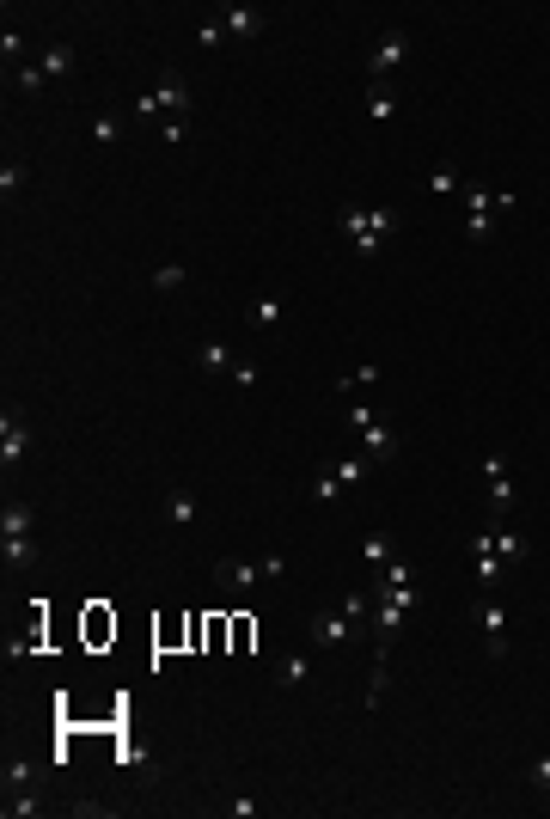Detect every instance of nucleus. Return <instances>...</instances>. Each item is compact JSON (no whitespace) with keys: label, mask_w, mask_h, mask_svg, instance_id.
I'll return each instance as SVG.
<instances>
[{"label":"nucleus","mask_w":550,"mask_h":819,"mask_svg":"<svg viewBox=\"0 0 550 819\" xmlns=\"http://www.w3.org/2000/svg\"><path fill=\"white\" fill-rule=\"evenodd\" d=\"M337 227H343V239H355L361 257H379L385 239H391V227H398V214H391V208H355L348 203L343 214H337Z\"/></svg>","instance_id":"obj_1"},{"label":"nucleus","mask_w":550,"mask_h":819,"mask_svg":"<svg viewBox=\"0 0 550 819\" xmlns=\"http://www.w3.org/2000/svg\"><path fill=\"white\" fill-rule=\"evenodd\" d=\"M459 196H465V233H471V239H489L495 214H502V208H514V190H502V196H495V190H483V184H465Z\"/></svg>","instance_id":"obj_2"},{"label":"nucleus","mask_w":550,"mask_h":819,"mask_svg":"<svg viewBox=\"0 0 550 819\" xmlns=\"http://www.w3.org/2000/svg\"><path fill=\"white\" fill-rule=\"evenodd\" d=\"M348 428H355V435H361V441H367V459H391V453H398V428H385V422H379L374 410H348Z\"/></svg>","instance_id":"obj_3"},{"label":"nucleus","mask_w":550,"mask_h":819,"mask_svg":"<svg viewBox=\"0 0 550 819\" xmlns=\"http://www.w3.org/2000/svg\"><path fill=\"white\" fill-rule=\"evenodd\" d=\"M25 453H31V428H25V416H19V410H6V416H0V465L13 471Z\"/></svg>","instance_id":"obj_4"},{"label":"nucleus","mask_w":550,"mask_h":819,"mask_svg":"<svg viewBox=\"0 0 550 819\" xmlns=\"http://www.w3.org/2000/svg\"><path fill=\"white\" fill-rule=\"evenodd\" d=\"M404 56H410V37H404V31L379 37L374 56H367V73H374V86H385V73H391V68H404Z\"/></svg>","instance_id":"obj_5"},{"label":"nucleus","mask_w":550,"mask_h":819,"mask_svg":"<svg viewBox=\"0 0 550 819\" xmlns=\"http://www.w3.org/2000/svg\"><path fill=\"white\" fill-rule=\"evenodd\" d=\"M355 630H361V624H355V617H348L343 606H337V612H324L318 624H312V642H318V649H343Z\"/></svg>","instance_id":"obj_6"},{"label":"nucleus","mask_w":550,"mask_h":819,"mask_svg":"<svg viewBox=\"0 0 550 819\" xmlns=\"http://www.w3.org/2000/svg\"><path fill=\"white\" fill-rule=\"evenodd\" d=\"M257 575H263V563H233V556H220V563H214V581H220L227 593H251V587H257Z\"/></svg>","instance_id":"obj_7"},{"label":"nucleus","mask_w":550,"mask_h":819,"mask_svg":"<svg viewBox=\"0 0 550 819\" xmlns=\"http://www.w3.org/2000/svg\"><path fill=\"white\" fill-rule=\"evenodd\" d=\"M471 556H477V587L489 593V587L502 581V556H495V532H477V539H471Z\"/></svg>","instance_id":"obj_8"},{"label":"nucleus","mask_w":550,"mask_h":819,"mask_svg":"<svg viewBox=\"0 0 550 819\" xmlns=\"http://www.w3.org/2000/svg\"><path fill=\"white\" fill-rule=\"evenodd\" d=\"M483 478H489V502H495V508H514V478H508V459H502V453L483 459Z\"/></svg>","instance_id":"obj_9"},{"label":"nucleus","mask_w":550,"mask_h":819,"mask_svg":"<svg viewBox=\"0 0 550 819\" xmlns=\"http://www.w3.org/2000/svg\"><path fill=\"white\" fill-rule=\"evenodd\" d=\"M0 556H6L13 575H25V569H37V539L31 532H25V539H0Z\"/></svg>","instance_id":"obj_10"},{"label":"nucleus","mask_w":550,"mask_h":819,"mask_svg":"<svg viewBox=\"0 0 550 819\" xmlns=\"http://www.w3.org/2000/svg\"><path fill=\"white\" fill-rule=\"evenodd\" d=\"M483 636H489V654H495V660L508 654V617H502L495 599H483Z\"/></svg>","instance_id":"obj_11"},{"label":"nucleus","mask_w":550,"mask_h":819,"mask_svg":"<svg viewBox=\"0 0 550 819\" xmlns=\"http://www.w3.org/2000/svg\"><path fill=\"white\" fill-rule=\"evenodd\" d=\"M220 31H227V37L263 31V13H257V6H227V13H220Z\"/></svg>","instance_id":"obj_12"},{"label":"nucleus","mask_w":550,"mask_h":819,"mask_svg":"<svg viewBox=\"0 0 550 819\" xmlns=\"http://www.w3.org/2000/svg\"><path fill=\"white\" fill-rule=\"evenodd\" d=\"M404 587H416V569L404 563V556H391L385 569H379V581H374V593H404Z\"/></svg>","instance_id":"obj_13"},{"label":"nucleus","mask_w":550,"mask_h":819,"mask_svg":"<svg viewBox=\"0 0 550 819\" xmlns=\"http://www.w3.org/2000/svg\"><path fill=\"white\" fill-rule=\"evenodd\" d=\"M37 68L49 73V80H68V73H73V43H49V49H43V62H37Z\"/></svg>","instance_id":"obj_14"},{"label":"nucleus","mask_w":550,"mask_h":819,"mask_svg":"<svg viewBox=\"0 0 550 819\" xmlns=\"http://www.w3.org/2000/svg\"><path fill=\"white\" fill-rule=\"evenodd\" d=\"M25 532H31V508H25V502H6V508H0V539H25Z\"/></svg>","instance_id":"obj_15"},{"label":"nucleus","mask_w":550,"mask_h":819,"mask_svg":"<svg viewBox=\"0 0 550 819\" xmlns=\"http://www.w3.org/2000/svg\"><path fill=\"white\" fill-rule=\"evenodd\" d=\"M196 361H202V374H233V349L227 342H202Z\"/></svg>","instance_id":"obj_16"},{"label":"nucleus","mask_w":550,"mask_h":819,"mask_svg":"<svg viewBox=\"0 0 550 819\" xmlns=\"http://www.w3.org/2000/svg\"><path fill=\"white\" fill-rule=\"evenodd\" d=\"M166 513H172V526H196V496H190V489H172V496H166Z\"/></svg>","instance_id":"obj_17"},{"label":"nucleus","mask_w":550,"mask_h":819,"mask_svg":"<svg viewBox=\"0 0 550 819\" xmlns=\"http://www.w3.org/2000/svg\"><path fill=\"white\" fill-rule=\"evenodd\" d=\"M361 556H367L374 569H385V563H391V532H367V539H361Z\"/></svg>","instance_id":"obj_18"},{"label":"nucleus","mask_w":550,"mask_h":819,"mask_svg":"<svg viewBox=\"0 0 550 819\" xmlns=\"http://www.w3.org/2000/svg\"><path fill=\"white\" fill-rule=\"evenodd\" d=\"M251 324H263V331L281 324V300H275V294H257V300H251Z\"/></svg>","instance_id":"obj_19"},{"label":"nucleus","mask_w":550,"mask_h":819,"mask_svg":"<svg viewBox=\"0 0 550 819\" xmlns=\"http://www.w3.org/2000/svg\"><path fill=\"white\" fill-rule=\"evenodd\" d=\"M331 471H337V483H367V471H374V459H337V465H331Z\"/></svg>","instance_id":"obj_20"},{"label":"nucleus","mask_w":550,"mask_h":819,"mask_svg":"<svg viewBox=\"0 0 550 819\" xmlns=\"http://www.w3.org/2000/svg\"><path fill=\"white\" fill-rule=\"evenodd\" d=\"M391 110H398L391 86H374V92H367V116H374V123H391Z\"/></svg>","instance_id":"obj_21"},{"label":"nucleus","mask_w":550,"mask_h":819,"mask_svg":"<svg viewBox=\"0 0 550 819\" xmlns=\"http://www.w3.org/2000/svg\"><path fill=\"white\" fill-rule=\"evenodd\" d=\"M0 783H6V795H25V789H31V764H25V758H13V764L0 771Z\"/></svg>","instance_id":"obj_22"},{"label":"nucleus","mask_w":550,"mask_h":819,"mask_svg":"<svg viewBox=\"0 0 550 819\" xmlns=\"http://www.w3.org/2000/svg\"><path fill=\"white\" fill-rule=\"evenodd\" d=\"M337 606H343V612L355 617V624H367V617H374V593H361V587H355V593H343Z\"/></svg>","instance_id":"obj_23"},{"label":"nucleus","mask_w":550,"mask_h":819,"mask_svg":"<svg viewBox=\"0 0 550 819\" xmlns=\"http://www.w3.org/2000/svg\"><path fill=\"white\" fill-rule=\"evenodd\" d=\"M312 679V660L306 654H288V660H281V685H306Z\"/></svg>","instance_id":"obj_24"},{"label":"nucleus","mask_w":550,"mask_h":819,"mask_svg":"<svg viewBox=\"0 0 550 819\" xmlns=\"http://www.w3.org/2000/svg\"><path fill=\"white\" fill-rule=\"evenodd\" d=\"M43 80H49L43 68H13V86H19L25 99H37V92H43Z\"/></svg>","instance_id":"obj_25"},{"label":"nucleus","mask_w":550,"mask_h":819,"mask_svg":"<svg viewBox=\"0 0 550 819\" xmlns=\"http://www.w3.org/2000/svg\"><path fill=\"white\" fill-rule=\"evenodd\" d=\"M184 263H159V270H153V288H159V294H172V288H184Z\"/></svg>","instance_id":"obj_26"},{"label":"nucleus","mask_w":550,"mask_h":819,"mask_svg":"<svg viewBox=\"0 0 550 819\" xmlns=\"http://www.w3.org/2000/svg\"><path fill=\"white\" fill-rule=\"evenodd\" d=\"M520 550H526L520 532H495V556H502V563H520Z\"/></svg>","instance_id":"obj_27"},{"label":"nucleus","mask_w":550,"mask_h":819,"mask_svg":"<svg viewBox=\"0 0 550 819\" xmlns=\"http://www.w3.org/2000/svg\"><path fill=\"white\" fill-rule=\"evenodd\" d=\"M312 496H318V502H337V496H343V483H337V471H318V483H312Z\"/></svg>","instance_id":"obj_28"},{"label":"nucleus","mask_w":550,"mask_h":819,"mask_svg":"<svg viewBox=\"0 0 550 819\" xmlns=\"http://www.w3.org/2000/svg\"><path fill=\"white\" fill-rule=\"evenodd\" d=\"M37 807H43V801H37L31 789H25V795H6V814H19V819H31Z\"/></svg>","instance_id":"obj_29"},{"label":"nucleus","mask_w":550,"mask_h":819,"mask_svg":"<svg viewBox=\"0 0 550 819\" xmlns=\"http://www.w3.org/2000/svg\"><path fill=\"white\" fill-rule=\"evenodd\" d=\"M116 135H123V123H116V116H99V123H92V141H99V147H110Z\"/></svg>","instance_id":"obj_30"},{"label":"nucleus","mask_w":550,"mask_h":819,"mask_svg":"<svg viewBox=\"0 0 550 819\" xmlns=\"http://www.w3.org/2000/svg\"><path fill=\"white\" fill-rule=\"evenodd\" d=\"M428 190H434V196H452V190H459V177H452V166H441V171H434V177H428Z\"/></svg>","instance_id":"obj_31"},{"label":"nucleus","mask_w":550,"mask_h":819,"mask_svg":"<svg viewBox=\"0 0 550 819\" xmlns=\"http://www.w3.org/2000/svg\"><path fill=\"white\" fill-rule=\"evenodd\" d=\"M196 43H202V49H220V43H227V31H220V19H208L202 31H196Z\"/></svg>","instance_id":"obj_32"},{"label":"nucleus","mask_w":550,"mask_h":819,"mask_svg":"<svg viewBox=\"0 0 550 819\" xmlns=\"http://www.w3.org/2000/svg\"><path fill=\"white\" fill-rule=\"evenodd\" d=\"M0 56H6V62L19 68V56H25V37H19V31H6V37H0Z\"/></svg>","instance_id":"obj_33"},{"label":"nucleus","mask_w":550,"mask_h":819,"mask_svg":"<svg viewBox=\"0 0 550 819\" xmlns=\"http://www.w3.org/2000/svg\"><path fill=\"white\" fill-rule=\"evenodd\" d=\"M25 184V166H0V196H13Z\"/></svg>","instance_id":"obj_34"},{"label":"nucleus","mask_w":550,"mask_h":819,"mask_svg":"<svg viewBox=\"0 0 550 819\" xmlns=\"http://www.w3.org/2000/svg\"><path fill=\"white\" fill-rule=\"evenodd\" d=\"M532 783H538V789H550V758H538V771H532Z\"/></svg>","instance_id":"obj_35"}]
</instances>
